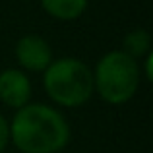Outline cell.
Instances as JSON below:
<instances>
[{"instance_id": "6da1fadb", "label": "cell", "mask_w": 153, "mask_h": 153, "mask_svg": "<svg viewBox=\"0 0 153 153\" xmlns=\"http://www.w3.org/2000/svg\"><path fill=\"white\" fill-rule=\"evenodd\" d=\"M10 134L23 153H54L70 138L66 120L45 105L22 107L14 116Z\"/></svg>"}, {"instance_id": "7a4b0ae2", "label": "cell", "mask_w": 153, "mask_h": 153, "mask_svg": "<svg viewBox=\"0 0 153 153\" xmlns=\"http://www.w3.org/2000/svg\"><path fill=\"white\" fill-rule=\"evenodd\" d=\"M93 74L76 58L51 62L45 72V89L56 103L64 107H78L93 93Z\"/></svg>"}, {"instance_id": "3957f363", "label": "cell", "mask_w": 153, "mask_h": 153, "mask_svg": "<svg viewBox=\"0 0 153 153\" xmlns=\"http://www.w3.org/2000/svg\"><path fill=\"white\" fill-rule=\"evenodd\" d=\"M138 64L122 51L108 52L107 56H103L93 76V83L101 97L114 105L128 101L138 89Z\"/></svg>"}, {"instance_id": "277c9868", "label": "cell", "mask_w": 153, "mask_h": 153, "mask_svg": "<svg viewBox=\"0 0 153 153\" xmlns=\"http://www.w3.org/2000/svg\"><path fill=\"white\" fill-rule=\"evenodd\" d=\"M16 56L23 68L35 72L47 70V66L51 64L49 45L45 39L37 37V35H27V37L19 39L18 47H16Z\"/></svg>"}, {"instance_id": "5b68a950", "label": "cell", "mask_w": 153, "mask_h": 153, "mask_svg": "<svg viewBox=\"0 0 153 153\" xmlns=\"http://www.w3.org/2000/svg\"><path fill=\"white\" fill-rule=\"evenodd\" d=\"M31 95V85L19 70H6L0 74V99L8 107H25Z\"/></svg>"}, {"instance_id": "8992f818", "label": "cell", "mask_w": 153, "mask_h": 153, "mask_svg": "<svg viewBox=\"0 0 153 153\" xmlns=\"http://www.w3.org/2000/svg\"><path fill=\"white\" fill-rule=\"evenodd\" d=\"M87 0H41V6L52 18L58 19H76L85 10Z\"/></svg>"}, {"instance_id": "52a82bcc", "label": "cell", "mask_w": 153, "mask_h": 153, "mask_svg": "<svg viewBox=\"0 0 153 153\" xmlns=\"http://www.w3.org/2000/svg\"><path fill=\"white\" fill-rule=\"evenodd\" d=\"M149 51V35L146 31H132L126 39H124V51L128 56L136 58V56H142Z\"/></svg>"}, {"instance_id": "ba28073f", "label": "cell", "mask_w": 153, "mask_h": 153, "mask_svg": "<svg viewBox=\"0 0 153 153\" xmlns=\"http://www.w3.org/2000/svg\"><path fill=\"white\" fill-rule=\"evenodd\" d=\"M8 138H10V126H8V122L0 116V151L6 147Z\"/></svg>"}, {"instance_id": "9c48e42d", "label": "cell", "mask_w": 153, "mask_h": 153, "mask_svg": "<svg viewBox=\"0 0 153 153\" xmlns=\"http://www.w3.org/2000/svg\"><path fill=\"white\" fill-rule=\"evenodd\" d=\"M146 68H147V79L153 78V54L149 52L147 54V62H146Z\"/></svg>"}]
</instances>
